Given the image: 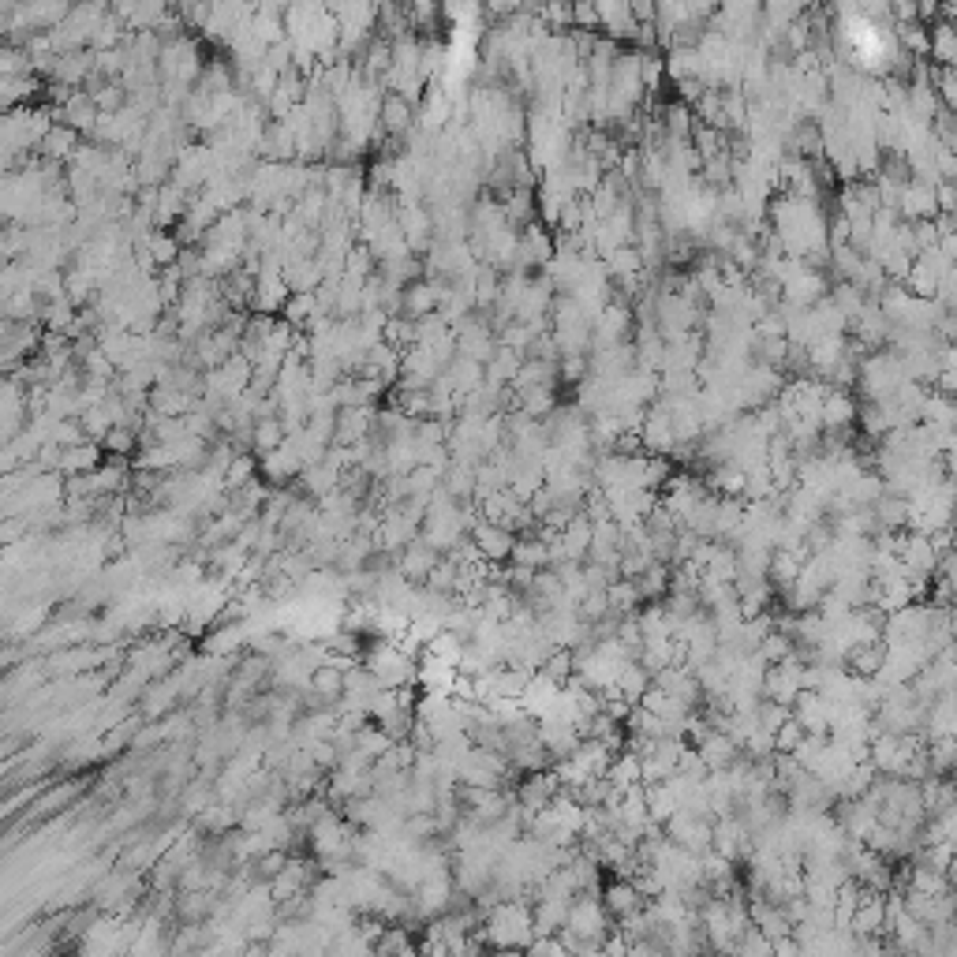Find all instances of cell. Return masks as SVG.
<instances>
[{
	"instance_id": "ba28073f",
	"label": "cell",
	"mask_w": 957,
	"mask_h": 957,
	"mask_svg": "<svg viewBox=\"0 0 957 957\" xmlns=\"http://www.w3.org/2000/svg\"><path fill=\"white\" fill-rule=\"evenodd\" d=\"M132 442H135V438H132L128 431H109V445H113L116 452H128V449H132Z\"/></svg>"
},
{
	"instance_id": "6da1fadb",
	"label": "cell",
	"mask_w": 957,
	"mask_h": 957,
	"mask_svg": "<svg viewBox=\"0 0 957 957\" xmlns=\"http://www.w3.org/2000/svg\"><path fill=\"white\" fill-rule=\"evenodd\" d=\"M471 546L478 550V558H483L487 565H501V561H509V553H513V542L516 535L506 532V527H497V524H487V520H478L471 527Z\"/></svg>"
},
{
	"instance_id": "3957f363",
	"label": "cell",
	"mask_w": 957,
	"mask_h": 957,
	"mask_svg": "<svg viewBox=\"0 0 957 957\" xmlns=\"http://www.w3.org/2000/svg\"><path fill=\"white\" fill-rule=\"evenodd\" d=\"M927 41H931V49H927L931 60H939L943 68L957 64V31L950 27V23H935V27L927 31Z\"/></svg>"
},
{
	"instance_id": "52a82bcc",
	"label": "cell",
	"mask_w": 957,
	"mask_h": 957,
	"mask_svg": "<svg viewBox=\"0 0 957 957\" xmlns=\"http://www.w3.org/2000/svg\"><path fill=\"white\" fill-rule=\"evenodd\" d=\"M849 236H852V224H849V217H842V214L826 217V240H830V247H845V243H849Z\"/></svg>"
},
{
	"instance_id": "8992f818",
	"label": "cell",
	"mask_w": 957,
	"mask_h": 957,
	"mask_svg": "<svg viewBox=\"0 0 957 957\" xmlns=\"http://www.w3.org/2000/svg\"><path fill=\"white\" fill-rule=\"evenodd\" d=\"M588 374H591L588 356H561L558 360V378H561V382H569V386H580Z\"/></svg>"
},
{
	"instance_id": "7a4b0ae2",
	"label": "cell",
	"mask_w": 957,
	"mask_h": 957,
	"mask_svg": "<svg viewBox=\"0 0 957 957\" xmlns=\"http://www.w3.org/2000/svg\"><path fill=\"white\" fill-rule=\"evenodd\" d=\"M939 210H935V184H920V180H909L898 187V217L901 221H931Z\"/></svg>"
},
{
	"instance_id": "5b68a950",
	"label": "cell",
	"mask_w": 957,
	"mask_h": 957,
	"mask_svg": "<svg viewBox=\"0 0 957 957\" xmlns=\"http://www.w3.org/2000/svg\"><path fill=\"white\" fill-rule=\"evenodd\" d=\"M412 116H415V109L405 102V97H400V94H386V102H382V123H386L393 135H405L412 128Z\"/></svg>"
},
{
	"instance_id": "277c9868",
	"label": "cell",
	"mask_w": 957,
	"mask_h": 957,
	"mask_svg": "<svg viewBox=\"0 0 957 957\" xmlns=\"http://www.w3.org/2000/svg\"><path fill=\"white\" fill-rule=\"evenodd\" d=\"M662 64H666V75L673 83L699 79V53H696V49H670Z\"/></svg>"
}]
</instances>
